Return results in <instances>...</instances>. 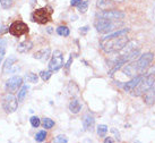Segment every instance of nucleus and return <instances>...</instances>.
<instances>
[{"label":"nucleus","mask_w":155,"mask_h":143,"mask_svg":"<svg viewBox=\"0 0 155 143\" xmlns=\"http://www.w3.org/2000/svg\"><path fill=\"white\" fill-rule=\"evenodd\" d=\"M100 17L108 18V19H121L125 17V13L118 10H104L99 14Z\"/></svg>","instance_id":"10"},{"label":"nucleus","mask_w":155,"mask_h":143,"mask_svg":"<svg viewBox=\"0 0 155 143\" xmlns=\"http://www.w3.org/2000/svg\"><path fill=\"white\" fill-rule=\"evenodd\" d=\"M153 58H154V55H153L152 52H147V53L142 55L140 58L137 60V63L135 64L138 72H143L145 68H147L148 65H150L152 63V60H153Z\"/></svg>","instance_id":"7"},{"label":"nucleus","mask_w":155,"mask_h":143,"mask_svg":"<svg viewBox=\"0 0 155 143\" xmlns=\"http://www.w3.org/2000/svg\"><path fill=\"white\" fill-rule=\"evenodd\" d=\"M127 42H128V38L126 35H120V36L111 38V39H102L100 44L104 51L111 53V52L120 51Z\"/></svg>","instance_id":"1"},{"label":"nucleus","mask_w":155,"mask_h":143,"mask_svg":"<svg viewBox=\"0 0 155 143\" xmlns=\"http://www.w3.org/2000/svg\"><path fill=\"white\" fill-rule=\"evenodd\" d=\"M17 61V58L16 57H9L7 60L5 61V64H4V67H2V74H7L10 72V70H12V67L14 66V64Z\"/></svg>","instance_id":"14"},{"label":"nucleus","mask_w":155,"mask_h":143,"mask_svg":"<svg viewBox=\"0 0 155 143\" xmlns=\"http://www.w3.org/2000/svg\"><path fill=\"white\" fill-rule=\"evenodd\" d=\"M155 83V78L153 75H146L145 77H142V80L139 81L136 87L134 89V95H140L143 93H145L147 90H150L151 87H153Z\"/></svg>","instance_id":"2"},{"label":"nucleus","mask_w":155,"mask_h":143,"mask_svg":"<svg viewBox=\"0 0 155 143\" xmlns=\"http://www.w3.org/2000/svg\"><path fill=\"white\" fill-rule=\"evenodd\" d=\"M28 32V26L23 22H14L9 26V33L15 36H21Z\"/></svg>","instance_id":"6"},{"label":"nucleus","mask_w":155,"mask_h":143,"mask_svg":"<svg viewBox=\"0 0 155 143\" xmlns=\"http://www.w3.org/2000/svg\"><path fill=\"white\" fill-rule=\"evenodd\" d=\"M83 125H84V128L86 131H93L95 125V119L93 116L91 115H86L84 119H83Z\"/></svg>","instance_id":"12"},{"label":"nucleus","mask_w":155,"mask_h":143,"mask_svg":"<svg viewBox=\"0 0 155 143\" xmlns=\"http://www.w3.org/2000/svg\"><path fill=\"white\" fill-rule=\"evenodd\" d=\"M142 77H143V76H134L131 81H129V82L125 83V84L122 85V87H124V90H125V91H127V92L133 91L134 89L136 87V85H137L138 83H139V81L142 80Z\"/></svg>","instance_id":"11"},{"label":"nucleus","mask_w":155,"mask_h":143,"mask_svg":"<svg viewBox=\"0 0 155 143\" xmlns=\"http://www.w3.org/2000/svg\"><path fill=\"white\" fill-rule=\"evenodd\" d=\"M113 1H118V2H122V1H125V0H113Z\"/></svg>","instance_id":"38"},{"label":"nucleus","mask_w":155,"mask_h":143,"mask_svg":"<svg viewBox=\"0 0 155 143\" xmlns=\"http://www.w3.org/2000/svg\"><path fill=\"white\" fill-rule=\"evenodd\" d=\"M53 126H54V121H52V119H50V118H44L43 119V127L44 128L49 130V128H52Z\"/></svg>","instance_id":"24"},{"label":"nucleus","mask_w":155,"mask_h":143,"mask_svg":"<svg viewBox=\"0 0 155 143\" xmlns=\"http://www.w3.org/2000/svg\"><path fill=\"white\" fill-rule=\"evenodd\" d=\"M154 90H155V89H154Z\"/></svg>","instance_id":"39"},{"label":"nucleus","mask_w":155,"mask_h":143,"mask_svg":"<svg viewBox=\"0 0 155 143\" xmlns=\"http://www.w3.org/2000/svg\"><path fill=\"white\" fill-rule=\"evenodd\" d=\"M62 66H64L62 53H61V51L57 50V51H54L53 56H52L51 61H50V64H49V70H52V72H54V70H60Z\"/></svg>","instance_id":"8"},{"label":"nucleus","mask_w":155,"mask_h":143,"mask_svg":"<svg viewBox=\"0 0 155 143\" xmlns=\"http://www.w3.org/2000/svg\"><path fill=\"white\" fill-rule=\"evenodd\" d=\"M54 141H56V142H60V143H66V142H68V139L66 138L65 135H58L56 139H54Z\"/></svg>","instance_id":"29"},{"label":"nucleus","mask_w":155,"mask_h":143,"mask_svg":"<svg viewBox=\"0 0 155 143\" xmlns=\"http://www.w3.org/2000/svg\"><path fill=\"white\" fill-rule=\"evenodd\" d=\"M87 31H88V27H87V26H85V27H83L82 30H81V32H82V33H86Z\"/></svg>","instance_id":"34"},{"label":"nucleus","mask_w":155,"mask_h":143,"mask_svg":"<svg viewBox=\"0 0 155 143\" xmlns=\"http://www.w3.org/2000/svg\"><path fill=\"white\" fill-rule=\"evenodd\" d=\"M69 110L73 114H78L82 110V104L77 99H73L69 104Z\"/></svg>","instance_id":"15"},{"label":"nucleus","mask_w":155,"mask_h":143,"mask_svg":"<svg viewBox=\"0 0 155 143\" xmlns=\"http://www.w3.org/2000/svg\"><path fill=\"white\" fill-rule=\"evenodd\" d=\"M32 48H33V43H32L31 41H24V42H22V43L18 44L17 50L19 52L24 53V52H28Z\"/></svg>","instance_id":"17"},{"label":"nucleus","mask_w":155,"mask_h":143,"mask_svg":"<svg viewBox=\"0 0 155 143\" xmlns=\"http://www.w3.org/2000/svg\"><path fill=\"white\" fill-rule=\"evenodd\" d=\"M107 133H108V126L107 125H99L97 126V134H99L101 138H104Z\"/></svg>","instance_id":"23"},{"label":"nucleus","mask_w":155,"mask_h":143,"mask_svg":"<svg viewBox=\"0 0 155 143\" xmlns=\"http://www.w3.org/2000/svg\"><path fill=\"white\" fill-rule=\"evenodd\" d=\"M8 31H9V27H7V26H2L1 30H0V33H6V32H8Z\"/></svg>","instance_id":"33"},{"label":"nucleus","mask_w":155,"mask_h":143,"mask_svg":"<svg viewBox=\"0 0 155 143\" xmlns=\"http://www.w3.org/2000/svg\"><path fill=\"white\" fill-rule=\"evenodd\" d=\"M57 33L61 36H68L69 33H70V31L67 26H59L58 29H57Z\"/></svg>","instance_id":"19"},{"label":"nucleus","mask_w":155,"mask_h":143,"mask_svg":"<svg viewBox=\"0 0 155 143\" xmlns=\"http://www.w3.org/2000/svg\"><path fill=\"white\" fill-rule=\"evenodd\" d=\"M25 80L28 83H38V80H39V76L34 73H28L26 74Z\"/></svg>","instance_id":"20"},{"label":"nucleus","mask_w":155,"mask_h":143,"mask_svg":"<svg viewBox=\"0 0 155 143\" xmlns=\"http://www.w3.org/2000/svg\"><path fill=\"white\" fill-rule=\"evenodd\" d=\"M23 84V78L21 76H13L6 82V89L8 92H14L18 90V87H21Z\"/></svg>","instance_id":"9"},{"label":"nucleus","mask_w":155,"mask_h":143,"mask_svg":"<svg viewBox=\"0 0 155 143\" xmlns=\"http://www.w3.org/2000/svg\"><path fill=\"white\" fill-rule=\"evenodd\" d=\"M0 4L2 6V8L7 9V8H9V7H12L13 0H0Z\"/></svg>","instance_id":"28"},{"label":"nucleus","mask_w":155,"mask_h":143,"mask_svg":"<svg viewBox=\"0 0 155 143\" xmlns=\"http://www.w3.org/2000/svg\"><path fill=\"white\" fill-rule=\"evenodd\" d=\"M71 60H73V57H70V58H69V60H68V63H67L66 67H69V66H70V64H71Z\"/></svg>","instance_id":"36"},{"label":"nucleus","mask_w":155,"mask_h":143,"mask_svg":"<svg viewBox=\"0 0 155 143\" xmlns=\"http://www.w3.org/2000/svg\"><path fill=\"white\" fill-rule=\"evenodd\" d=\"M113 19H108V18L100 17V19H97L95 22V29L99 31L100 33H108L110 31H112L116 25L114 23L112 22Z\"/></svg>","instance_id":"4"},{"label":"nucleus","mask_w":155,"mask_h":143,"mask_svg":"<svg viewBox=\"0 0 155 143\" xmlns=\"http://www.w3.org/2000/svg\"><path fill=\"white\" fill-rule=\"evenodd\" d=\"M52 75V70H42L41 73H40V76H41V78L43 80V81H48L49 78L51 77Z\"/></svg>","instance_id":"25"},{"label":"nucleus","mask_w":155,"mask_h":143,"mask_svg":"<svg viewBox=\"0 0 155 143\" xmlns=\"http://www.w3.org/2000/svg\"><path fill=\"white\" fill-rule=\"evenodd\" d=\"M45 139H47L45 131H40L39 133H36V135H35V141H38V142H43Z\"/></svg>","instance_id":"22"},{"label":"nucleus","mask_w":155,"mask_h":143,"mask_svg":"<svg viewBox=\"0 0 155 143\" xmlns=\"http://www.w3.org/2000/svg\"><path fill=\"white\" fill-rule=\"evenodd\" d=\"M154 73H155V66L151 67V70H147V75H153Z\"/></svg>","instance_id":"32"},{"label":"nucleus","mask_w":155,"mask_h":143,"mask_svg":"<svg viewBox=\"0 0 155 143\" xmlns=\"http://www.w3.org/2000/svg\"><path fill=\"white\" fill-rule=\"evenodd\" d=\"M138 70L136 68V66L135 65H127L124 68V73L126 75H128V76H136V73H137Z\"/></svg>","instance_id":"18"},{"label":"nucleus","mask_w":155,"mask_h":143,"mask_svg":"<svg viewBox=\"0 0 155 143\" xmlns=\"http://www.w3.org/2000/svg\"><path fill=\"white\" fill-rule=\"evenodd\" d=\"M5 53H6V46H0V64L4 59Z\"/></svg>","instance_id":"30"},{"label":"nucleus","mask_w":155,"mask_h":143,"mask_svg":"<svg viewBox=\"0 0 155 143\" xmlns=\"http://www.w3.org/2000/svg\"><path fill=\"white\" fill-rule=\"evenodd\" d=\"M2 108L5 109V111L7 114L14 113L17 109V99L14 97L13 94H6L2 98Z\"/></svg>","instance_id":"5"},{"label":"nucleus","mask_w":155,"mask_h":143,"mask_svg":"<svg viewBox=\"0 0 155 143\" xmlns=\"http://www.w3.org/2000/svg\"><path fill=\"white\" fill-rule=\"evenodd\" d=\"M52 10L50 7H44V8L36 9L32 14V21L39 24H47L50 18H51Z\"/></svg>","instance_id":"3"},{"label":"nucleus","mask_w":155,"mask_h":143,"mask_svg":"<svg viewBox=\"0 0 155 143\" xmlns=\"http://www.w3.org/2000/svg\"><path fill=\"white\" fill-rule=\"evenodd\" d=\"M50 48H47V49H43V50H40L38 51L34 55V58L35 59H39V60H42V61H45L49 59V57H50Z\"/></svg>","instance_id":"13"},{"label":"nucleus","mask_w":155,"mask_h":143,"mask_svg":"<svg viewBox=\"0 0 155 143\" xmlns=\"http://www.w3.org/2000/svg\"><path fill=\"white\" fill-rule=\"evenodd\" d=\"M88 8V2L87 1H81L79 5H78V10L81 12V13H85Z\"/></svg>","instance_id":"26"},{"label":"nucleus","mask_w":155,"mask_h":143,"mask_svg":"<svg viewBox=\"0 0 155 143\" xmlns=\"http://www.w3.org/2000/svg\"><path fill=\"white\" fill-rule=\"evenodd\" d=\"M27 90H28V87H27V85H23L22 89L18 92V97H17L18 101H23V100H24L26 93H27Z\"/></svg>","instance_id":"21"},{"label":"nucleus","mask_w":155,"mask_h":143,"mask_svg":"<svg viewBox=\"0 0 155 143\" xmlns=\"http://www.w3.org/2000/svg\"><path fill=\"white\" fill-rule=\"evenodd\" d=\"M30 121L33 127H39V126L41 125V121H40V118L36 117V116H33V117L30 119Z\"/></svg>","instance_id":"27"},{"label":"nucleus","mask_w":155,"mask_h":143,"mask_svg":"<svg viewBox=\"0 0 155 143\" xmlns=\"http://www.w3.org/2000/svg\"><path fill=\"white\" fill-rule=\"evenodd\" d=\"M104 142H105V143H108V142H114V141H113V140H112L111 138H107V139L104 140Z\"/></svg>","instance_id":"35"},{"label":"nucleus","mask_w":155,"mask_h":143,"mask_svg":"<svg viewBox=\"0 0 155 143\" xmlns=\"http://www.w3.org/2000/svg\"><path fill=\"white\" fill-rule=\"evenodd\" d=\"M145 102H146L147 104H153L155 101V90L154 89H150V90H147L146 92H145Z\"/></svg>","instance_id":"16"},{"label":"nucleus","mask_w":155,"mask_h":143,"mask_svg":"<svg viewBox=\"0 0 155 143\" xmlns=\"http://www.w3.org/2000/svg\"><path fill=\"white\" fill-rule=\"evenodd\" d=\"M81 1H82V0H70V5H71V6H78Z\"/></svg>","instance_id":"31"},{"label":"nucleus","mask_w":155,"mask_h":143,"mask_svg":"<svg viewBox=\"0 0 155 143\" xmlns=\"http://www.w3.org/2000/svg\"><path fill=\"white\" fill-rule=\"evenodd\" d=\"M48 32H49V33H52V27H48Z\"/></svg>","instance_id":"37"}]
</instances>
